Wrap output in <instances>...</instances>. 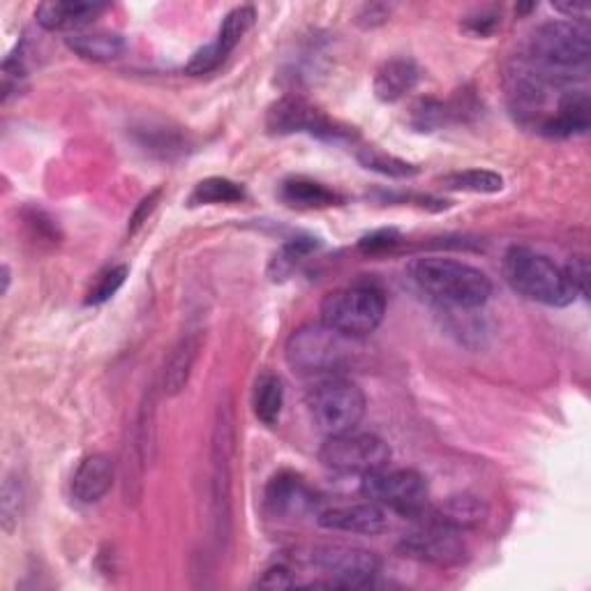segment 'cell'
<instances>
[{
	"label": "cell",
	"instance_id": "obj_13",
	"mask_svg": "<svg viewBox=\"0 0 591 591\" xmlns=\"http://www.w3.org/2000/svg\"><path fill=\"white\" fill-rule=\"evenodd\" d=\"M319 527L328 531H345L358 536H377L389 529L387 508L366 499V502H347L333 504L317 510Z\"/></svg>",
	"mask_w": 591,
	"mask_h": 591
},
{
	"label": "cell",
	"instance_id": "obj_37",
	"mask_svg": "<svg viewBox=\"0 0 591 591\" xmlns=\"http://www.w3.org/2000/svg\"><path fill=\"white\" fill-rule=\"evenodd\" d=\"M497 29H499V17L493 12H481V14L467 17L465 21V31H469L472 35H481V38L493 35Z\"/></svg>",
	"mask_w": 591,
	"mask_h": 591
},
{
	"label": "cell",
	"instance_id": "obj_39",
	"mask_svg": "<svg viewBox=\"0 0 591 591\" xmlns=\"http://www.w3.org/2000/svg\"><path fill=\"white\" fill-rule=\"evenodd\" d=\"M389 19V8L387 6H363L361 12H358V25L363 29H374V25L387 23Z\"/></svg>",
	"mask_w": 591,
	"mask_h": 591
},
{
	"label": "cell",
	"instance_id": "obj_3",
	"mask_svg": "<svg viewBox=\"0 0 591 591\" xmlns=\"http://www.w3.org/2000/svg\"><path fill=\"white\" fill-rule=\"evenodd\" d=\"M358 353V340L342 336L326 324H307L292 333L287 340V363L305 377L342 374Z\"/></svg>",
	"mask_w": 591,
	"mask_h": 591
},
{
	"label": "cell",
	"instance_id": "obj_30",
	"mask_svg": "<svg viewBox=\"0 0 591 591\" xmlns=\"http://www.w3.org/2000/svg\"><path fill=\"white\" fill-rule=\"evenodd\" d=\"M125 279H127V266L125 264L105 268L93 279V285H91V289L86 294V305H102V303L112 300L118 294V289L125 285Z\"/></svg>",
	"mask_w": 591,
	"mask_h": 591
},
{
	"label": "cell",
	"instance_id": "obj_5",
	"mask_svg": "<svg viewBox=\"0 0 591 591\" xmlns=\"http://www.w3.org/2000/svg\"><path fill=\"white\" fill-rule=\"evenodd\" d=\"M307 411L319 432L326 436L356 430L366 416V393L345 374L319 377L305 395Z\"/></svg>",
	"mask_w": 591,
	"mask_h": 591
},
{
	"label": "cell",
	"instance_id": "obj_10",
	"mask_svg": "<svg viewBox=\"0 0 591 591\" xmlns=\"http://www.w3.org/2000/svg\"><path fill=\"white\" fill-rule=\"evenodd\" d=\"M266 127L271 135H313L324 141L342 144L351 141L356 133L351 127L340 125L338 120H330L317 107L303 97H282L268 109Z\"/></svg>",
	"mask_w": 591,
	"mask_h": 591
},
{
	"label": "cell",
	"instance_id": "obj_12",
	"mask_svg": "<svg viewBox=\"0 0 591 591\" xmlns=\"http://www.w3.org/2000/svg\"><path fill=\"white\" fill-rule=\"evenodd\" d=\"M398 552L402 557L432 563V567L442 569L460 567V563L467 561L469 555L467 543L462 541L457 529L436 523H425L423 527L404 534L402 541L398 543Z\"/></svg>",
	"mask_w": 591,
	"mask_h": 591
},
{
	"label": "cell",
	"instance_id": "obj_16",
	"mask_svg": "<svg viewBox=\"0 0 591 591\" xmlns=\"http://www.w3.org/2000/svg\"><path fill=\"white\" fill-rule=\"evenodd\" d=\"M109 6L105 3H82V0H49V3L38 6L35 21L40 29L49 33L67 31L80 33L84 25L93 23L102 12H107Z\"/></svg>",
	"mask_w": 591,
	"mask_h": 591
},
{
	"label": "cell",
	"instance_id": "obj_32",
	"mask_svg": "<svg viewBox=\"0 0 591 591\" xmlns=\"http://www.w3.org/2000/svg\"><path fill=\"white\" fill-rule=\"evenodd\" d=\"M224 61H226V56L222 54V49L215 42H211V44H205V46L194 51L192 59L186 63V72L192 76L209 74V72L218 70Z\"/></svg>",
	"mask_w": 591,
	"mask_h": 591
},
{
	"label": "cell",
	"instance_id": "obj_14",
	"mask_svg": "<svg viewBox=\"0 0 591 591\" xmlns=\"http://www.w3.org/2000/svg\"><path fill=\"white\" fill-rule=\"evenodd\" d=\"M266 506L275 518L296 520L315 513L317 516V497L307 487V483L294 472H279L266 485Z\"/></svg>",
	"mask_w": 591,
	"mask_h": 591
},
{
	"label": "cell",
	"instance_id": "obj_15",
	"mask_svg": "<svg viewBox=\"0 0 591 591\" xmlns=\"http://www.w3.org/2000/svg\"><path fill=\"white\" fill-rule=\"evenodd\" d=\"M591 107H589V95L587 91H567L557 102L555 112L538 127V133L552 137V139H571L587 135L591 125Z\"/></svg>",
	"mask_w": 591,
	"mask_h": 591
},
{
	"label": "cell",
	"instance_id": "obj_21",
	"mask_svg": "<svg viewBox=\"0 0 591 591\" xmlns=\"http://www.w3.org/2000/svg\"><path fill=\"white\" fill-rule=\"evenodd\" d=\"M199 349H201L199 336H186L183 340H178V345L171 349L167 363H165V374H162V391L167 395L173 398L188 387Z\"/></svg>",
	"mask_w": 591,
	"mask_h": 591
},
{
	"label": "cell",
	"instance_id": "obj_22",
	"mask_svg": "<svg viewBox=\"0 0 591 591\" xmlns=\"http://www.w3.org/2000/svg\"><path fill=\"white\" fill-rule=\"evenodd\" d=\"M279 199L285 201L292 209H330L338 205L342 199L336 190L326 188L324 183L310 181V178H289L279 186Z\"/></svg>",
	"mask_w": 591,
	"mask_h": 591
},
{
	"label": "cell",
	"instance_id": "obj_4",
	"mask_svg": "<svg viewBox=\"0 0 591 591\" xmlns=\"http://www.w3.org/2000/svg\"><path fill=\"white\" fill-rule=\"evenodd\" d=\"M591 56L589 29L576 21H548L531 33L527 63L559 80L573 82V70L587 67Z\"/></svg>",
	"mask_w": 591,
	"mask_h": 591
},
{
	"label": "cell",
	"instance_id": "obj_7",
	"mask_svg": "<svg viewBox=\"0 0 591 591\" xmlns=\"http://www.w3.org/2000/svg\"><path fill=\"white\" fill-rule=\"evenodd\" d=\"M234 409L222 402L215 414L213 428V453H211V510L218 543L229 541L231 536V469H234Z\"/></svg>",
	"mask_w": 591,
	"mask_h": 591
},
{
	"label": "cell",
	"instance_id": "obj_27",
	"mask_svg": "<svg viewBox=\"0 0 591 591\" xmlns=\"http://www.w3.org/2000/svg\"><path fill=\"white\" fill-rule=\"evenodd\" d=\"M465 107L455 105V102H440V99H423L414 107L411 114V125L416 127L419 133H432L440 130L442 125H448L455 118H462Z\"/></svg>",
	"mask_w": 591,
	"mask_h": 591
},
{
	"label": "cell",
	"instance_id": "obj_19",
	"mask_svg": "<svg viewBox=\"0 0 591 591\" xmlns=\"http://www.w3.org/2000/svg\"><path fill=\"white\" fill-rule=\"evenodd\" d=\"M421 70L411 59H391L383 63L374 74V95L383 105H393L407 93L416 88Z\"/></svg>",
	"mask_w": 591,
	"mask_h": 591
},
{
	"label": "cell",
	"instance_id": "obj_26",
	"mask_svg": "<svg viewBox=\"0 0 591 591\" xmlns=\"http://www.w3.org/2000/svg\"><path fill=\"white\" fill-rule=\"evenodd\" d=\"M245 188L222 176H211L197 183L190 194V205H215V203H241L245 199Z\"/></svg>",
	"mask_w": 591,
	"mask_h": 591
},
{
	"label": "cell",
	"instance_id": "obj_2",
	"mask_svg": "<svg viewBox=\"0 0 591 591\" xmlns=\"http://www.w3.org/2000/svg\"><path fill=\"white\" fill-rule=\"evenodd\" d=\"M504 277L513 292L541 305L567 307L578 298L567 271L531 247L516 245L506 252Z\"/></svg>",
	"mask_w": 591,
	"mask_h": 591
},
{
	"label": "cell",
	"instance_id": "obj_33",
	"mask_svg": "<svg viewBox=\"0 0 591 591\" xmlns=\"http://www.w3.org/2000/svg\"><path fill=\"white\" fill-rule=\"evenodd\" d=\"M400 243V234L395 229H377L372 234L363 236L358 247L366 254H379V252H387L391 247H395Z\"/></svg>",
	"mask_w": 591,
	"mask_h": 591
},
{
	"label": "cell",
	"instance_id": "obj_11",
	"mask_svg": "<svg viewBox=\"0 0 591 591\" xmlns=\"http://www.w3.org/2000/svg\"><path fill=\"white\" fill-rule=\"evenodd\" d=\"M310 563L321 571L326 587L333 589H366L374 582L381 567L374 552L345 543L313 548Z\"/></svg>",
	"mask_w": 591,
	"mask_h": 591
},
{
	"label": "cell",
	"instance_id": "obj_28",
	"mask_svg": "<svg viewBox=\"0 0 591 591\" xmlns=\"http://www.w3.org/2000/svg\"><path fill=\"white\" fill-rule=\"evenodd\" d=\"M254 21H256V10L250 8V6H241L236 10H231L222 19L215 44L222 49L224 56H229L231 51H234L241 44V40L250 33Z\"/></svg>",
	"mask_w": 591,
	"mask_h": 591
},
{
	"label": "cell",
	"instance_id": "obj_8",
	"mask_svg": "<svg viewBox=\"0 0 591 591\" xmlns=\"http://www.w3.org/2000/svg\"><path fill=\"white\" fill-rule=\"evenodd\" d=\"M319 460L330 472L363 478L372 472L389 467L391 446L377 434L349 430L326 436L324 446L319 448Z\"/></svg>",
	"mask_w": 591,
	"mask_h": 591
},
{
	"label": "cell",
	"instance_id": "obj_18",
	"mask_svg": "<svg viewBox=\"0 0 591 591\" xmlns=\"http://www.w3.org/2000/svg\"><path fill=\"white\" fill-rule=\"evenodd\" d=\"M423 516L428 518L425 523H436L451 529H476L487 520V504L476 497V495H453L444 499L436 508H428Z\"/></svg>",
	"mask_w": 591,
	"mask_h": 591
},
{
	"label": "cell",
	"instance_id": "obj_35",
	"mask_svg": "<svg viewBox=\"0 0 591 591\" xmlns=\"http://www.w3.org/2000/svg\"><path fill=\"white\" fill-rule=\"evenodd\" d=\"M160 197H162V190H152L150 194H146L139 203H137V209L130 218V224H127V231H130V236L137 234V231L148 222V218L152 215V211L158 209V203H160Z\"/></svg>",
	"mask_w": 591,
	"mask_h": 591
},
{
	"label": "cell",
	"instance_id": "obj_29",
	"mask_svg": "<svg viewBox=\"0 0 591 591\" xmlns=\"http://www.w3.org/2000/svg\"><path fill=\"white\" fill-rule=\"evenodd\" d=\"M358 162L370 171H377L381 176H391V178H411L419 173L414 165H409L393 156H387V152H381L377 148H363L361 152H358Z\"/></svg>",
	"mask_w": 591,
	"mask_h": 591
},
{
	"label": "cell",
	"instance_id": "obj_20",
	"mask_svg": "<svg viewBox=\"0 0 591 591\" xmlns=\"http://www.w3.org/2000/svg\"><path fill=\"white\" fill-rule=\"evenodd\" d=\"M74 56L91 63H112L125 54V40L112 31H80L65 38Z\"/></svg>",
	"mask_w": 591,
	"mask_h": 591
},
{
	"label": "cell",
	"instance_id": "obj_17",
	"mask_svg": "<svg viewBox=\"0 0 591 591\" xmlns=\"http://www.w3.org/2000/svg\"><path fill=\"white\" fill-rule=\"evenodd\" d=\"M114 485V460L105 453H91L72 474L70 490L80 504H97Z\"/></svg>",
	"mask_w": 591,
	"mask_h": 591
},
{
	"label": "cell",
	"instance_id": "obj_31",
	"mask_svg": "<svg viewBox=\"0 0 591 591\" xmlns=\"http://www.w3.org/2000/svg\"><path fill=\"white\" fill-rule=\"evenodd\" d=\"M23 506V490L17 476H8L3 483V499H0V523H3L6 534H12L19 525Z\"/></svg>",
	"mask_w": 591,
	"mask_h": 591
},
{
	"label": "cell",
	"instance_id": "obj_34",
	"mask_svg": "<svg viewBox=\"0 0 591 591\" xmlns=\"http://www.w3.org/2000/svg\"><path fill=\"white\" fill-rule=\"evenodd\" d=\"M298 580L294 576V571L289 567H285V563H273V567H268L262 578L256 580V587L262 589H289V587H296Z\"/></svg>",
	"mask_w": 591,
	"mask_h": 591
},
{
	"label": "cell",
	"instance_id": "obj_38",
	"mask_svg": "<svg viewBox=\"0 0 591 591\" xmlns=\"http://www.w3.org/2000/svg\"><path fill=\"white\" fill-rule=\"evenodd\" d=\"M552 8H555L559 14L567 17L569 21H576V23H582V25H587L589 14H591L589 3H573V0H563V3H555Z\"/></svg>",
	"mask_w": 591,
	"mask_h": 591
},
{
	"label": "cell",
	"instance_id": "obj_1",
	"mask_svg": "<svg viewBox=\"0 0 591 591\" xmlns=\"http://www.w3.org/2000/svg\"><path fill=\"white\" fill-rule=\"evenodd\" d=\"M416 287L434 303L455 310H476L493 296V279L481 268L448 256H423L409 268Z\"/></svg>",
	"mask_w": 591,
	"mask_h": 591
},
{
	"label": "cell",
	"instance_id": "obj_6",
	"mask_svg": "<svg viewBox=\"0 0 591 591\" xmlns=\"http://www.w3.org/2000/svg\"><path fill=\"white\" fill-rule=\"evenodd\" d=\"M321 324L347 338L363 340L387 315V296L374 285H353L326 294L319 307Z\"/></svg>",
	"mask_w": 591,
	"mask_h": 591
},
{
	"label": "cell",
	"instance_id": "obj_25",
	"mask_svg": "<svg viewBox=\"0 0 591 591\" xmlns=\"http://www.w3.org/2000/svg\"><path fill=\"white\" fill-rule=\"evenodd\" d=\"M319 247V241L313 239V236H298V239H292L287 241L285 245H282L271 260V266H268V275L273 282H282L287 279L298 266L300 262L305 260L307 254L315 252Z\"/></svg>",
	"mask_w": 591,
	"mask_h": 591
},
{
	"label": "cell",
	"instance_id": "obj_36",
	"mask_svg": "<svg viewBox=\"0 0 591 591\" xmlns=\"http://www.w3.org/2000/svg\"><path fill=\"white\" fill-rule=\"evenodd\" d=\"M563 271H567L576 294L587 298L589 296V264H587L584 256H576V260Z\"/></svg>",
	"mask_w": 591,
	"mask_h": 591
},
{
	"label": "cell",
	"instance_id": "obj_23",
	"mask_svg": "<svg viewBox=\"0 0 591 591\" xmlns=\"http://www.w3.org/2000/svg\"><path fill=\"white\" fill-rule=\"evenodd\" d=\"M282 407H285V383L273 372H262L254 381L252 411L260 423L273 428L279 421Z\"/></svg>",
	"mask_w": 591,
	"mask_h": 591
},
{
	"label": "cell",
	"instance_id": "obj_24",
	"mask_svg": "<svg viewBox=\"0 0 591 591\" xmlns=\"http://www.w3.org/2000/svg\"><path fill=\"white\" fill-rule=\"evenodd\" d=\"M442 188L453 192H474V194H497L504 190V178L490 169H465L453 171L440 178Z\"/></svg>",
	"mask_w": 591,
	"mask_h": 591
},
{
	"label": "cell",
	"instance_id": "obj_9",
	"mask_svg": "<svg viewBox=\"0 0 591 591\" xmlns=\"http://www.w3.org/2000/svg\"><path fill=\"white\" fill-rule=\"evenodd\" d=\"M361 493L366 499L387 510H395L404 518H421L430 502L428 481L416 469L383 467L372 472L363 476Z\"/></svg>",
	"mask_w": 591,
	"mask_h": 591
},
{
	"label": "cell",
	"instance_id": "obj_40",
	"mask_svg": "<svg viewBox=\"0 0 591 591\" xmlns=\"http://www.w3.org/2000/svg\"><path fill=\"white\" fill-rule=\"evenodd\" d=\"M10 289V268L3 266V294H8Z\"/></svg>",
	"mask_w": 591,
	"mask_h": 591
}]
</instances>
